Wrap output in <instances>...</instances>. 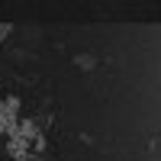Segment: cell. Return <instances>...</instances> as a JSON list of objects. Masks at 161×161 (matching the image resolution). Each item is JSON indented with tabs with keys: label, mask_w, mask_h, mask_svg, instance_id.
I'll use <instances>...</instances> for the list:
<instances>
[{
	"label": "cell",
	"mask_w": 161,
	"mask_h": 161,
	"mask_svg": "<svg viewBox=\"0 0 161 161\" xmlns=\"http://www.w3.org/2000/svg\"><path fill=\"white\" fill-rule=\"evenodd\" d=\"M77 64H80V68H93V58L90 55H77Z\"/></svg>",
	"instance_id": "3"
},
{
	"label": "cell",
	"mask_w": 161,
	"mask_h": 161,
	"mask_svg": "<svg viewBox=\"0 0 161 161\" xmlns=\"http://www.w3.org/2000/svg\"><path fill=\"white\" fill-rule=\"evenodd\" d=\"M42 152H45V136L39 129V123L36 119H19L16 132L7 139V155L13 161H29V158L42 155Z\"/></svg>",
	"instance_id": "1"
},
{
	"label": "cell",
	"mask_w": 161,
	"mask_h": 161,
	"mask_svg": "<svg viewBox=\"0 0 161 161\" xmlns=\"http://www.w3.org/2000/svg\"><path fill=\"white\" fill-rule=\"evenodd\" d=\"M10 32H13V26H10V23H0V42H3Z\"/></svg>",
	"instance_id": "4"
},
{
	"label": "cell",
	"mask_w": 161,
	"mask_h": 161,
	"mask_svg": "<svg viewBox=\"0 0 161 161\" xmlns=\"http://www.w3.org/2000/svg\"><path fill=\"white\" fill-rule=\"evenodd\" d=\"M19 126V97H3L0 100V136H13Z\"/></svg>",
	"instance_id": "2"
}]
</instances>
